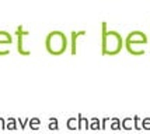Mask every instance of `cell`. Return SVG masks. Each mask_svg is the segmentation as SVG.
<instances>
[{
    "label": "cell",
    "instance_id": "20",
    "mask_svg": "<svg viewBox=\"0 0 150 134\" xmlns=\"http://www.w3.org/2000/svg\"><path fill=\"white\" fill-rule=\"evenodd\" d=\"M0 130H7V124H6V119H3L0 116Z\"/></svg>",
    "mask_w": 150,
    "mask_h": 134
},
{
    "label": "cell",
    "instance_id": "17",
    "mask_svg": "<svg viewBox=\"0 0 150 134\" xmlns=\"http://www.w3.org/2000/svg\"><path fill=\"white\" fill-rule=\"evenodd\" d=\"M142 128L143 130H150V117L142 119Z\"/></svg>",
    "mask_w": 150,
    "mask_h": 134
},
{
    "label": "cell",
    "instance_id": "7",
    "mask_svg": "<svg viewBox=\"0 0 150 134\" xmlns=\"http://www.w3.org/2000/svg\"><path fill=\"white\" fill-rule=\"evenodd\" d=\"M77 120H79V130L80 131H84V130H88L90 128V119H87L81 113L77 115Z\"/></svg>",
    "mask_w": 150,
    "mask_h": 134
},
{
    "label": "cell",
    "instance_id": "10",
    "mask_svg": "<svg viewBox=\"0 0 150 134\" xmlns=\"http://www.w3.org/2000/svg\"><path fill=\"white\" fill-rule=\"evenodd\" d=\"M6 124H7V130H17L18 128V121L16 117L10 116L8 119L6 120Z\"/></svg>",
    "mask_w": 150,
    "mask_h": 134
},
{
    "label": "cell",
    "instance_id": "18",
    "mask_svg": "<svg viewBox=\"0 0 150 134\" xmlns=\"http://www.w3.org/2000/svg\"><path fill=\"white\" fill-rule=\"evenodd\" d=\"M7 55H10V48L0 46V56H7Z\"/></svg>",
    "mask_w": 150,
    "mask_h": 134
},
{
    "label": "cell",
    "instance_id": "8",
    "mask_svg": "<svg viewBox=\"0 0 150 134\" xmlns=\"http://www.w3.org/2000/svg\"><path fill=\"white\" fill-rule=\"evenodd\" d=\"M122 130H125V131L133 130V117H125V119H122Z\"/></svg>",
    "mask_w": 150,
    "mask_h": 134
},
{
    "label": "cell",
    "instance_id": "14",
    "mask_svg": "<svg viewBox=\"0 0 150 134\" xmlns=\"http://www.w3.org/2000/svg\"><path fill=\"white\" fill-rule=\"evenodd\" d=\"M48 128L52 130V131H56L59 130V121L56 117H49V121H48Z\"/></svg>",
    "mask_w": 150,
    "mask_h": 134
},
{
    "label": "cell",
    "instance_id": "1",
    "mask_svg": "<svg viewBox=\"0 0 150 134\" xmlns=\"http://www.w3.org/2000/svg\"><path fill=\"white\" fill-rule=\"evenodd\" d=\"M125 41L118 31L108 29L107 21L101 22V55L103 56H115L124 49Z\"/></svg>",
    "mask_w": 150,
    "mask_h": 134
},
{
    "label": "cell",
    "instance_id": "4",
    "mask_svg": "<svg viewBox=\"0 0 150 134\" xmlns=\"http://www.w3.org/2000/svg\"><path fill=\"white\" fill-rule=\"evenodd\" d=\"M30 35V31H25L23 25H18L16 28V36H17V52L21 56H30L31 51L24 48V38Z\"/></svg>",
    "mask_w": 150,
    "mask_h": 134
},
{
    "label": "cell",
    "instance_id": "15",
    "mask_svg": "<svg viewBox=\"0 0 150 134\" xmlns=\"http://www.w3.org/2000/svg\"><path fill=\"white\" fill-rule=\"evenodd\" d=\"M133 128L137 130V131H140V130H142V119H140L137 115L133 116Z\"/></svg>",
    "mask_w": 150,
    "mask_h": 134
},
{
    "label": "cell",
    "instance_id": "2",
    "mask_svg": "<svg viewBox=\"0 0 150 134\" xmlns=\"http://www.w3.org/2000/svg\"><path fill=\"white\" fill-rule=\"evenodd\" d=\"M69 41L65 32L62 31H51L45 36V49L52 56H60L63 55L69 48Z\"/></svg>",
    "mask_w": 150,
    "mask_h": 134
},
{
    "label": "cell",
    "instance_id": "5",
    "mask_svg": "<svg viewBox=\"0 0 150 134\" xmlns=\"http://www.w3.org/2000/svg\"><path fill=\"white\" fill-rule=\"evenodd\" d=\"M87 32L84 29L81 31H72L70 32V55L72 56H76L77 55V42H79V38L81 36H86Z\"/></svg>",
    "mask_w": 150,
    "mask_h": 134
},
{
    "label": "cell",
    "instance_id": "3",
    "mask_svg": "<svg viewBox=\"0 0 150 134\" xmlns=\"http://www.w3.org/2000/svg\"><path fill=\"white\" fill-rule=\"evenodd\" d=\"M147 42L149 38L143 31H132L125 38V48L132 56H143L146 53L143 46Z\"/></svg>",
    "mask_w": 150,
    "mask_h": 134
},
{
    "label": "cell",
    "instance_id": "12",
    "mask_svg": "<svg viewBox=\"0 0 150 134\" xmlns=\"http://www.w3.org/2000/svg\"><path fill=\"white\" fill-rule=\"evenodd\" d=\"M110 126H111V130H114V131L121 130V128H122V120H119L118 117H111Z\"/></svg>",
    "mask_w": 150,
    "mask_h": 134
},
{
    "label": "cell",
    "instance_id": "13",
    "mask_svg": "<svg viewBox=\"0 0 150 134\" xmlns=\"http://www.w3.org/2000/svg\"><path fill=\"white\" fill-rule=\"evenodd\" d=\"M90 130H94V131L101 130V120H100L98 117H93V119H90Z\"/></svg>",
    "mask_w": 150,
    "mask_h": 134
},
{
    "label": "cell",
    "instance_id": "16",
    "mask_svg": "<svg viewBox=\"0 0 150 134\" xmlns=\"http://www.w3.org/2000/svg\"><path fill=\"white\" fill-rule=\"evenodd\" d=\"M17 121H18L20 128H21V130H25L27 124L30 123V117H25V119H21V117H18V119H17Z\"/></svg>",
    "mask_w": 150,
    "mask_h": 134
},
{
    "label": "cell",
    "instance_id": "19",
    "mask_svg": "<svg viewBox=\"0 0 150 134\" xmlns=\"http://www.w3.org/2000/svg\"><path fill=\"white\" fill-rule=\"evenodd\" d=\"M108 121H111V117H104L103 120H101V130H105L107 128V123Z\"/></svg>",
    "mask_w": 150,
    "mask_h": 134
},
{
    "label": "cell",
    "instance_id": "6",
    "mask_svg": "<svg viewBox=\"0 0 150 134\" xmlns=\"http://www.w3.org/2000/svg\"><path fill=\"white\" fill-rule=\"evenodd\" d=\"M11 43H13V36H11V34L7 32V31H0V46H6V48H8Z\"/></svg>",
    "mask_w": 150,
    "mask_h": 134
},
{
    "label": "cell",
    "instance_id": "11",
    "mask_svg": "<svg viewBox=\"0 0 150 134\" xmlns=\"http://www.w3.org/2000/svg\"><path fill=\"white\" fill-rule=\"evenodd\" d=\"M28 124H30V128H31V130L37 131V130L41 128V119H39V117H31Z\"/></svg>",
    "mask_w": 150,
    "mask_h": 134
},
{
    "label": "cell",
    "instance_id": "9",
    "mask_svg": "<svg viewBox=\"0 0 150 134\" xmlns=\"http://www.w3.org/2000/svg\"><path fill=\"white\" fill-rule=\"evenodd\" d=\"M66 127L69 130H79V120L77 117H69L66 121Z\"/></svg>",
    "mask_w": 150,
    "mask_h": 134
}]
</instances>
